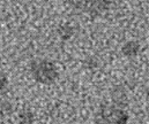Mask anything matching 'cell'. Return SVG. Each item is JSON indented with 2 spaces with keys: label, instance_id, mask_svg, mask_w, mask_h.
<instances>
[{
  "label": "cell",
  "instance_id": "obj_1",
  "mask_svg": "<svg viewBox=\"0 0 149 124\" xmlns=\"http://www.w3.org/2000/svg\"><path fill=\"white\" fill-rule=\"evenodd\" d=\"M31 75L33 78L39 84L51 85L58 79L59 71L53 62L47 60H40L33 62Z\"/></svg>",
  "mask_w": 149,
  "mask_h": 124
},
{
  "label": "cell",
  "instance_id": "obj_2",
  "mask_svg": "<svg viewBox=\"0 0 149 124\" xmlns=\"http://www.w3.org/2000/svg\"><path fill=\"white\" fill-rule=\"evenodd\" d=\"M100 116L102 123L124 124L128 121V114L125 110L113 106H103L101 108Z\"/></svg>",
  "mask_w": 149,
  "mask_h": 124
},
{
  "label": "cell",
  "instance_id": "obj_3",
  "mask_svg": "<svg viewBox=\"0 0 149 124\" xmlns=\"http://www.w3.org/2000/svg\"><path fill=\"white\" fill-rule=\"evenodd\" d=\"M140 44L135 40L126 41L123 47H121V53L124 56L128 58V59H134L135 56H138V54L140 53Z\"/></svg>",
  "mask_w": 149,
  "mask_h": 124
},
{
  "label": "cell",
  "instance_id": "obj_4",
  "mask_svg": "<svg viewBox=\"0 0 149 124\" xmlns=\"http://www.w3.org/2000/svg\"><path fill=\"white\" fill-rule=\"evenodd\" d=\"M57 32H58V36H59V38H60L61 40L67 41L74 36L75 30L73 25H71V24H68V23H65V24H61V25L58 28Z\"/></svg>",
  "mask_w": 149,
  "mask_h": 124
},
{
  "label": "cell",
  "instance_id": "obj_5",
  "mask_svg": "<svg viewBox=\"0 0 149 124\" xmlns=\"http://www.w3.org/2000/svg\"><path fill=\"white\" fill-rule=\"evenodd\" d=\"M112 97H113V101L116 102V105L124 106V105H126V102H127V97H126V94H125L124 92H120V93H119V88L116 90V92L112 94Z\"/></svg>",
  "mask_w": 149,
  "mask_h": 124
},
{
  "label": "cell",
  "instance_id": "obj_6",
  "mask_svg": "<svg viewBox=\"0 0 149 124\" xmlns=\"http://www.w3.org/2000/svg\"><path fill=\"white\" fill-rule=\"evenodd\" d=\"M19 120L21 123H33L35 117H34V114L29 110H23L20 113L19 115Z\"/></svg>",
  "mask_w": 149,
  "mask_h": 124
},
{
  "label": "cell",
  "instance_id": "obj_7",
  "mask_svg": "<svg viewBox=\"0 0 149 124\" xmlns=\"http://www.w3.org/2000/svg\"><path fill=\"white\" fill-rule=\"evenodd\" d=\"M8 85V78L3 71L0 70V92L3 91Z\"/></svg>",
  "mask_w": 149,
  "mask_h": 124
},
{
  "label": "cell",
  "instance_id": "obj_8",
  "mask_svg": "<svg viewBox=\"0 0 149 124\" xmlns=\"http://www.w3.org/2000/svg\"><path fill=\"white\" fill-rule=\"evenodd\" d=\"M40 1H43V2H49L50 0H40Z\"/></svg>",
  "mask_w": 149,
  "mask_h": 124
},
{
  "label": "cell",
  "instance_id": "obj_9",
  "mask_svg": "<svg viewBox=\"0 0 149 124\" xmlns=\"http://www.w3.org/2000/svg\"><path fill=\"white\" fill-rule=\"evenodd\" d=\"M0 31H1V25H0Z\"/></svg>",
  "mask_w": 149,
  "mask_h": 124
},
{
  "label": "cell",
  "instance_id": "obj_10",
  "mask_svg": "<svg viewBox=\"0 0 149 124\" xmlns=\"http://www.w3.org/2000/svg\"><path fill=\"white\" fill-rule=\"evenodd\" d=\"M148 120H149V114H148Z\"/></svg>",
  "mask_w": 149,
  "mask_h": 124
}]
</instances>
